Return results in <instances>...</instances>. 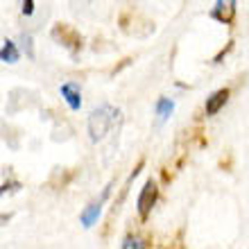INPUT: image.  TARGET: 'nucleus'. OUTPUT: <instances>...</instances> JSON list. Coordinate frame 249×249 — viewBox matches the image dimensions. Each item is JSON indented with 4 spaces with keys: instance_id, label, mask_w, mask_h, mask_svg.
Masks as SVG:
<instances>
[{
    "instance_id": "2",
    "label": "nucleus",
    "mask_w": 249,
    "mask_h": 249,
    "mask_svg": "<svg viewBox=\"0 0 249 249\" xmlns=\"http://www.w3.org/2000/svg\"><path fill=\"white\" fill-rule=\"evenodd\" d=\"M157 197H159V188H157V184L154 181H147V184L143 186V190H141V195H138V202H136V206H138V215L143 217H147L150 215V211H152V206L157 204Z\"/></svg>"
},
{
    "instance_id": "3",
    "label": "nucleus",
    "mask_w": 249,
    "mask_h": 249,
    "mask_svg": "<svg viewBox=\"0 0 249 249\" xmlns=\"http://www.w3.org/2000/svg\"><path fill=\"white\" fill-rule=\"evenodd\" d=\"M53 36L59 41L64 48H71V50H79V48H82V36L68 25H57L53 30Z\"/></svg>"
},
{
    "instance_id": "6",
    "label": "nucleus",
    "mask_w": 249,
    "mask_h": 249,
    "mask_svg": "<svg viewBox=\"0 0 249 249\" xmlns=\"http://www.w3.org/2000/svg\"><path fill=\"white\" fill-rule=\"evenodd\" d=\"M61 95H64V100L68 102V107L72 111H79V107H82V89H79L77 82L61 84Z\"/></svg>"
},
{
    "instance_id": "9",
    "label": "nucleus",
    "mask_w": 249,
    "mask_h": 249,
    "mask_svg": "<svg viewBox=\"0 0 249 249\" xmlns=\"http://www.w3.org/2000/svg\"><path fill=\"white\" fill-rule=\"evenodd\" d=\"M157 116H159V120H168L170 118V113L175 111V102L172 100H168V98H161V100H157Z\"/></svg>"
},
{
    "instance_id": "1",
    "label": "nucleus",
    "mask_w": 249,
    "mask_h": 249,
    "mask_svg": "<svg viewBox=\"0 0 249 249\" xmlns=\"http://www.w3.org/2000/svg\"><path fill=\"white\" fill-rule=\"evenodd\" d=\"M116 118H118V109H113L111 105H102L95 111H91V116H89V134H91L93 143L102 141L109 134Z\"/></svg>"
},
{
    "instance_id": "12",
    "label": "nucleus",
    "mask_w": 249,
    "mask_h": 249,
    "mask_svg": "<svg viewBox=\"0 0 249 249\" xmlns=\"http://www.w3.org/2000/svg\"><path fill=\"white\" fill-rule=\"evenodd\" d=\"M23 14H25V16H32L34 14V0H23Z\"/></svg>"
},
{
    "instance_id": "5",
    "label": "nucleus",
    "mask_w": 249,
    "mask_h": 249,
    "mask_svg": "<svg viewBox=\"0 0 249 249\" xmlns=\"http://www.w3.org/2000/svg\"><path fill=\"white\" fill-rule=\"evenodd\" d=\"M211 16L220 20V23H224V25L233 23V18H236V0H215V7H213Z\"/></svg>"
},
{
    "instance_id": "7",
    "label": "nucleus",
    "mask_w": 249,
    "mask_h": 249,
    "mask_svg": "<svg viewBox=\"0 0 249 249\" xmlns=\"http://www.w3.org/2000/svg\"><path fill=\"white\" fill-rule=\"evenodd\" d=\"M227 100H229V89H220V91H215L211 98H206V116H215L220 109H222L224 105H227Z\"/></svg>"
},
{
    "instance_id": "4",
    "label": "nucleus",
    "mask_w": 249,
    "mask_h": 249,
    "mask_svg": "<svg viewBox=\"0 0 249 249\" xmlns=\"http://www.w3.org/2000/svg\"><path fill=\"white\" fill-rule=\"evenodd\" d=\"M109 188H111V184L105 188V193H102V197H100L98 202H93L89 204L84 211H82V215H79V220H82V224H84L86 229H91L93 224L98 222V217H100V211H102V204H105V199L109 197Z\"/></svg>"
},
{
    "instance_id": "8",
    "label": "nucleus",
    "mask_w": 249,
    "mask_h": 249,
    "mask_svg": "<svg viewBox=\"0 0 249 249\" xmlns=\"http://www.w3.org/2000/svg\"><path fill=\"white\" fill-rule=\"evenodd\" d=\"M18 50H16V43L14 41H5L2 43V50H0V59L5 61V64H16L18 61Z\"/></svg>"
},
{
    "instance_id": "11",
    "label": "nucleus",
    "mask_w": 249,
    "mask_h": 249,
    "mask_svg": "<svg viewBox=\"0 0 249 249\" xmlns=\"http://www.w3.org/2000/svg\"><path fill=\"white\" fill-rule=\"evenodd\" d=\"M123 247H124V249H129V247H145V243H143V240H138V238L127 236V238L123 240Z\"/></svg>"
},
{
    "instance_id": "10",
    "label": "nucleus",
    "mask_w": 249,
    "mask_h": 249,
    "mask_svg": "<svg viewBox=\"0 0 249 249\" xmlns=\"http://www.w3.org/2000/svg\"><path fill=\"white\" fill-rule=\"evenodd\" d=\"M20 43H23V50H25V53H27V57H30V59H32V57H34V46H32V36H30V34H23V36H20Z\"/></svg>"
}]
</instances>
